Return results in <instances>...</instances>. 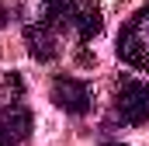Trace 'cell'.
<instances>
[{"label": "cell", "instance_id": "obj_2", "mask_svg": "<svg viewBox=\"0 0 149 146\" xmlns=\"http://www.w3.org/2000/svg\"><path fill=\"white\" fill-rule=\"evenodd\" d=\"M42 18L52 21L63 32H70L76 42H90L101 32V4L97 0H42Z\"/></svg>", "mask_w": 149, "mask_h": 146}, {"label": "cell", "instance_id": "obj_7", "mask_svg": "<svg viewBox=\"0 0 149 146\" xmlns=\"http://www.w3.org/2000/svg\"><path fill=\"white\" fill-rule=\"evenodd\" d=\"M104 146H121V143H104Z\"/></svg>", "mask_w": 149, "mask_h": 146}, {"label": "cell", "instance_id": "obj_5", "mask_svg": "<svg viewBox=\"0 0 149 146\" xmlns=\"http://www.w3.org/2000/svg\"><path fill=\"white\" fill-rule=\"evenodd\" d=\"M52 101L66 115H87L90 105H94V91L80 77H56L52 80Z\"/></svg>", "mask_w": 149, "mask_h": 146}, {"label": "cell", "instance_id": "obj_1", "mask_svg": "<svg viewBox=\"0 0 149 146\" xmlns=\"http://www.w3.org/2000/svg\"><path fill=\"white\" fill-rule=\"evenodd\" d=\"M31 136V111L24 105V80L0 70V146H24Z\"/></svg>", "mask_w": 149, "mask_h": 146}, {"label": "cell", "instance_id": "obj_3", "mask_svg": "<svg viewBox=\"0 0 149 146\" xmlns=\"http://www.w3.org/2000/svg\"><path fill=\"white\" fill-rule=\"evenodd\" d=\"M118 59L132 70H149V7L135 11L118 35Z\"/></svg>", "mask_w": 149, "mask_h": 146}, {"label": "cell", "instance_id": "obj_6", "mask_svg": "<svg viewBox=\"0 0 149 146\" xmlns=\"http://www.w3.org/2000/svg\"><path fill=\"white\" fill-rule=\"evenodd\" d=\"M24 45H28L31 59L52 63V59L59 56V28H56L52 21L38 18V21H31V25L24 28Z\"/></svg>", "mask_w": 149, "mask_h": 146}, {"label": "cell", "instance_id": "obj_4", "mask_svg": "<svg viewBox=\"0 0 149 146\" xmlns=\"http://www.w3.org/2000/svg\"><path fill=\"white\" fill-rule=\"evenodd\" d=\"M114 115H118L125 125H142V122H149V84L146 80L125 77V80L118 84Z\"/></svg>", "mask_w": 149, "mask_h": 146}]
</instances>
